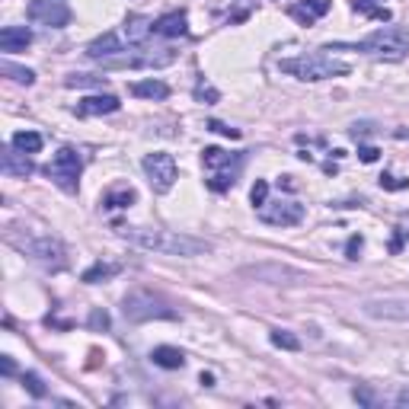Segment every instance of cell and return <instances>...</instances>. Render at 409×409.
Wrapping results in <instances>:
<instances>
[{"mask_svg": "<svg viewBox=\"0 0 409 409\" xmlns=\"http://www.w3.org/2000/svg\"><path fill=\"white\" fill-rule=\"evenodd\" d=\"M208 132H218V134H224V138H240V128H230V125H224V122H218V118L208 122Z\"/></svg>", "mask_w": 409, "mask_h": 409, "instance_id": "836d02e7", "label": "cell"}, {"mask_svg": "<svg viewBox=\"0 0 409 409\" xmlns=\"http://www.w3.org/2000/svg\"><path fill=\"white\" fill-rule=\"evenodd\" d=\"M329 7H333L329 0H301V4L288 7V16H294V20L304 23V26H313L320 16L329 13Z\"/></svg>", "mask_w": 409, "mask_h": 409, "instance_id": "e0dca14e", "label": "cell"}, {"mask_svg": "<svg viewBox=\"0 0 409 409\" xmlns=\"http://www.w3.org/2000/svg\"><path fill=\"white\" fill-rule=\"evenodd\" d=\"M201 163L211 170L208 176V189L211 192H227L237 186V176L243 170V153H230L221 147H205L201 151Z\"/></svg>", "mask_w": 409, "mask_h": 409, "instance_id": "277c9868", "label": "cell"}, {"mask_svg": "<svg viewBox=\"0 0 409 409\" xmlns=\"http://www.w3.org/2000/svg\"><path fill=\"white\" fill-rule=\"evenodd\" d=\"M26 16L39 26L49 29H64L70 23V7L68 0H32L26 7Z\"/></svg>", "mask_w": 409, "mask_h": 409, "instance_id": "8fae6325", "label": "cell"}, {"mask_svg": "<svg viewBox=\"0 0 409 409\" xmlns=\"http://www.w3.org/2000/svg\"><path fill=\"white\" fill-rule=\"evenodd\" d=\"M381 189H390V192H400V189H409V180H400V176L381 173Z\"/></svg>", "mask_w": 409, "mask_h": 409, "instance_id": "d6a6232c", "label": "cell"}, {"mask_svg": "<svg viewBox=\"0 0 409 409\" xmlns=\"http://www.w3.org/2000/svg\"><path fill=\"white\" fill-rule=\"evenodd\" d=\"M361 310L375 320L409 323V301L406 298H367V301H361Z\"/></svg>", "mask_w": 409, "mask_h": 409, "instance_id": "7c38bea8", "label": "cell"}, {"mask_svg": "<svg viewBox=\"0 0 409 409\" xmlns=\"http://www.w3.org/2000/svg\"><path fill=\"white\" fill-rule=\"evenodd\" d=\"M64 87H68V90H103L106 77H96V74H68V77H64Z\"/></svg>", "mask_w": 409, "mask_h": 409, "instance_id": "603a6c76", "label": "cell"}, {"mask_svg": "<svg viewBox=\"0 0 409 409\" xmlns=\"http://www.w3.org/2000/svg\"><path fill=\"white\" fill-rule=\"evenodd\" d=\"M403 243H406V237H403V230L396 227V230H394V240H390V253H400V250H403Z\"/></svg>", "mask_w": 409, "mask_h": 409, "instance_id": "f35d334b", "label": "cell"}, {"mask_svg": "<svg viewBox=\"0 0 409 409\" xmlns=\"http://www.w3.org/2000/svg\"><path fill=\"white\" fill-rule=\"evenodd\" d=\"M122 51H125V45H122V39H118L115 32H106L87 45V58H90V61H106V58H115V55H122Z\"/></svg>", "mask_w": 409, "mask_h": 409, "instance_id": "2e32d148", "label": "cell"}, {"mask_svg": "<svg viewBox=\"0 0 409 409\" xmlns=\"http://www.w3.org/2000/svg\"><path fill=\"white\" fill-rule=\"evenodd\" d=\"M176 61V51L173 49H141V45H134V51H122V55L115 58H106V61H99L106 70H138V68H167V64Z\"/></svg>", "mask_w": 409, "mask_h": 409, "instance_id": "52a82bcc", "label": "cell"}, {"mask_svg": "<svg viewBox=\"0 0 409 409\" xmlns=\"http://www.w3.org/2000/svg\"><path fill=\"white\" fill-rule=\"evenodd\" d=\"M352 396L361 403V406H367V409H377V406H381V396H377L371 387H355Z\"/></svg>", "mask_w": 409, "mask_h": 409, "instance_id": "4dcf8cb0", "label": "cell"}, {"mask_svg": "<svg viewBox=\"0 0 409 409\" xmlns=\"http://www.w3.org/2000/svg\"><path fill=\"white\" fill-rule=\"evenodd\" d=\"M396 138H409V132H396Z\"/></svg>", "mask_w": 409, "mask_h": 409, "instance_id": "7bdbcfd3", "label": "cell"}, {"mask_svg": "<svg viewBox=\"0 0 409 409\" xmlns=\"http://www.w3.org/2000/svg\"><path fill=\"white\" fill-rule=\"evenodd\" d=\"M250 201L256 205V208H259V205H265V201H269V182L256 180V186L250 189Z\"/></svg>", "mask_w": 409, "mask_h": 409, "instance_id": "1f68e13d", "label": "cell"}, {"mask_svg": "<svg viewBox=\"0 0 409 409\" xmlns=\"http://www.w3.org/2000/svg\"><path fill=\"white\" fill-rule=\"evenodd\" d=\"M29 45H32V32H29L26 26H4L0 29V51L13 55V51H26Z\"/></svg>", "mask_w": 409, "mask_h": 409, "instance_id": "ac0fdd59", "label": "cell"}, {"mask_svg": "<svg viewBox=\"0 0 409 409\" xmlns=\"http://www.w3.org/2000/svg\"><path fill=\"white\" fill-rule=\"evenodd\" d=\"M10 243H13L16 250H23L29 259H35L39 265H45V269H64V246L61 240H55V237H29V240H20V237L10 234Z\"/></svg>", "mask_w": 409, "mask_h": 409, "instance_id": "ba28073f", "label": "cell"}, {"mask_svg": "<svg viewBox=\"0 0 409 409\" xmlns=\"http://www.w3.org/2000/svg\"><path fill=\"white\" fill-rule=\"evenodd\" d=\"M192 96H195V103H205V106H215L218 99H221V93L215 90V87L205 80V77H199V84H195V90H192Z\"/></svg>", "mask_w": 409, "mask_h": 409, "instance_id": "83f0119b", "label": "cell"}, {"mask_svg": "<svg viewBox=\"0 0 409 409\" xmlns=\"http://www.w3.org/2000/svg\"><path fill=\"white\" fill-rule=\"evenodd\" d=\"M90 329H109V313L96 307V310L90 313Z\"/></svg>", "mask_w": 409, "mask_h": 409, "instance_id": "d590c367", "label": "cell"}, {"mask_svg": "<svg viewBox=\"0 0 409 409\" xmlns=\"http://www.w3.org/2000/svg\"><path fill=\"white\" fill-rule=\"evenodd\" d=\"M132 96H138V99H167L170 87L163 84V80H138V84H132Z\"/></svg>", "mask_w": 409, "mask_h": 409, "instance_id": "44dd1931", "label": "cell"}, {"mask_svg": "<svg viewBox=\"0 0 409 409\" xmlns=\"http://www.w3.org/2000/svg\"><path fill=\"white\" fill-rule=\"evenodd\" d=\"M199 384H201V387H215V375H205V371H201Z\"/></svg>", "mask_w": 409, "mask_h": 409, "instance_id": "ab89813d", "label": "cell"}, {"mask_svg": "<svg viewBox=\"0 0 409 409\" xmlns=\"http://www.w3.org/2000/svg\"><path fill=\"white\" fill-rule=\"evenodd\" d=\"M151 361L157 367H163V371H180L182 365H186V355H182V348H173V346H157L151 352Z\"/></svg>", "mask_w": 409, "mask_h": 409, "instance_id": "ffe728a7", "label": "cell"}, {"mask_svg": "<svg viewBox=\"0 0 409 409\" xmlns=\"http://www.w3.org/2000/svg\"><path fill=\"white\" fill-rule=\"evenodd\" d=\"M122 109V103H118V96H112V93H99V96H87L80 99V103L74 106V112L80 118H90V115H109V112H118Z\"/></svg>", "mask_w": 409, "mask_h": 409, "instance_id": "9a60e30c", "label": "cell"}, {"mask_svg": "<svg viewBox=\"0 0 409 409\" xmlns=\"http://www.w3.org/2000/svg\"><path fill=\"white\" fill-rule=\"evenodd\" d=\"M320 51H361V55L381 58V61H403L409 55V32L400 26H387L371 32L361 42H329Z\"/></svg>", "mask_w": 409, "mask_h": 409, "instance_id": "7a4b0ae2", "label": "cell"}, {"mask_svg": "<svg viewBox=\"0 0 409 409\" xmlns=\"http://www.w3.org/2000/svg\"><path fill=\"white\" fill-rule=\"evenodd\" d=\"M144 173H147V182H151V189L157 195H167L170 189L176 186V180H180V167H176L173 153H147L144 157Z\"/></svg>", "mask_w": 409, "mask_h": 409, "instance_id": "9c48e42d", "label": "cell"}, {"mask_svg": "<svg viewBox=\"0 0 409 409\" xmlns=\"http://www.w3.org/2000/svg\"><path fill=\"white\" fill-rule=\"evenodd\" d=\"M278 70H282V74L298 77V80H310V84H317V80H329V77H346L348 70H352V64L317 51V55L284 58V61H278Z\"/></svg>", "mask_w": 409, "mask_h": 409, "instance_id": "3957f363", "label": "cell"}, {"mask_svg": "<svg viewBox=\"0 0 409 409\" xmlns=\"http://www.w3.org/2000/svg\"><path fill=\"white\" fill-rule=\"evenodd\" d=\"M358 157H361V163H375L381 157V151L377 147H358Z\"/></svg>", "mask_w": 409, "mask_h": 409, "instance_id": "8d00e7d4", "label": "cell"}, {"mask_svg": "<svg viewBox=\"0 0 409 409\" xmlns=\"http://www.w3.org/2000/svg\"><path fill=\"white\" fill-rule=\"evenodd\" d=\"M0 167L7 176H16V180H26V176L35 173V163H32V153L20 151V147H4V157H0Z\"/></svg>", "mask_w": 409, "mask_h": 409, "instance_id": "4fadbf2b", "label": "cell"}, {"mask_svg": "<svg viewBox=\"0 0 409 409\" xmlns=\"http://www.w3.org/2000/svg\"><path fill=\"white\" fill-rule=\"evenodd\" d=\"M396 406H409V390H400V394H396Z\"/></svg>", "mask_w": 409, "mask_h": 409, "instance_id": "60d3db41", "label": "cell"}, {"mask_svg": "<svg viewBox=\"0 0 409 409\" xmlns=\"http://www.w3.org/2000/svg\"><path fill=\"white\" fill-rule=\"evenodd\" d=\"M269 339H272V346L284 348V352H298V348H301V339H298V336H291L288 329H272Z\"/></svg>", "mask_w": 409, "mask_h": 409, "instance_id": "f1b7e54d", "label": "cell"}, {"mask_svg": "<svg viewBox=\"0 0 409 409\" xmlns=\"http://www.w3.org/2000/svg\"><path fill=\"white\" fill-rule=\"evenodd\" d=\"M153 35H163V39H182V35H189L186 10H170V13L157 16L153 20Z\"/></svg>", "mask_w": 409, "mask_h": 409, "instance_id": "5bb4252c", "label": "cell"}, {"mask_svg": "<svg viewBox=\"0 0 409 409\" xmlns=\"http://www.w3.org/2000/svg\"><path fill=\"white\" fill-rule=\"evenodd\" d=\"M352 7L358 10V13L371 16V20H381V23H390V10L381 7L377 0H352Z\"/></svg>", "mask_w": 409, "mask_h": 409, "instance_id": "484cf974", "label": "cell"}, {"mask_svg": "<svg viewBox=\"0 0 409 409\" xmlns=\"http://www.w3.org/2000/svg\"><path fill=\"white\" fill-rule=\"evenodd\" d=\"M0 70H4L10 80H16V84H26V87L35 84V70L20 68V64H13V61H4V64H0Z\"/></svg>", "mask_w": 409, "mask_h": 409, "instance_id": "4316f807", "label": "cell"}, {"mask_svg": "<svg viewBox=\"0 0 409 409\" xmlns=\"http://www.w3.org/2000/svg\"><path fill=\"white\" fill-rule=\"evenodd\" d=\"M259 221L272 224V227H294L304 221V205L294 199H275L259 205Z\"/></svg>", "mask_w": 409, "mask_h": 409, "instance_id": "30bf717a", "label": "cell"}, {"mask_svg": "<svg viewBox=\"0 0 409 409\" xmlns=\"http://www.w3.org/2000/svg\"><path fill=\"white\" fill-rule=\"evenodd\" d=\"M122 313L132 323H147V320H180V313L153 291H132L122 301Z\"/></svg>", "mask_w": 409, "mask_h": 409, "instance_id": "5b68a950", "label": "cell"}, {"mask_svg": "<svg viewBox=\"0 0 409 409\" xmlns=\"http://www.w3.org/2000/svg\"><path fill=\"white\" fill-rule=\"evenodd\" d=\"M118 272H122V265L118 263H93L90 269L80 275V282H87V284H96V282H109V278H115Z\"/></svg>", "mask_w": 409, "mask_h": 409, "instance_id": "7402d4cb", "label": "cell"}, {"mask_svg": "<svg viewBox=\"0 0 409 409\" xmlns=\"http://www.w3.org/2000/svg\"><path fill=\"white\" fill-rule=\"evenodd\" d=\"M80 173H84V157L77 147H61L51 157V163L45 167V176L55 182L58 189H64L68 195H74L80 189Z\"/></svg>", "mask_w": 409, "mask_h": 409, "instance_id": "8992f818", "label": "cell"}, {"mask_svg": "<svg viewBox=\"0 0 409 409\" xmlns=\"http://www.w3.org/2000/svg\"><path fill=\"white\" fill-rule=\"evenodd\" d=\"M361 246H365V240H361L358 234H352V237H348V243H346V259H358Z\"/></svg>", "mask_w": 409, "mask_h": 409, "instance_id": "e575fe53", "label": "cell"}, {"mask_svg": "<svg viewBox=\"0 0 409 409\" xmlns=\"http://www.w3.org/2000/svg\"><path fill=\"white\" fill-rule=\"evenodd\" d=\"M125 35H128V45H144L153 35V20H147L141 13H132L125 20Z\"/></svg>", "mask_w": 409, "mask_h": 409, "instance_id": "d6986e66", "label": "cell"}, {"mask_svg": "<svg viewBox=\"0 0 409 409\" xmlns=\"http://www.w3.org/2000/svg\"><path fill=\"white\" fill-rule=\"evenodd\" d=\"M400 230H403V237L409 240V215H403V224H400Z\"/></svg>", "mask_w": 409, "mask_h": 409, "instance_id": "b9f144b4", "label": "cell"}, {"mask_svg": "<svg viewBox=\"0 0 409 409\" xmlns=\"http://www.w3.org/2000/svg\"><path fill=\"white\" fill-rule=\"evenodd\" d=\"M0 375H4V377H13L16 375V365H13V358H10V355H4V358H0Z\"/></svg>", "mask_w": 409, "mask_h": 409, "instance_id": "74e56055", "label": "cell"}, {"mask_svg": "<svg viewBox=\"0 0 409 409\" xmlns=\"http://www.w3.org/2000/svg\"><path fill=\"white\" fill-rule=\"evenodd\" d=\"M115 234L122 240H128L132 246L151 253H163V256H205L211 253L208 240L180 234V230H160V227H115Z\"/></svg>", "mask_w": 409, "mask_h": 409, "instance_id": "6da1fadb", "label": "cell"}, {"mask_svg": "<svg viewBox=\"0 0 409 409\" xmlns=\"http://www.w3.org/2000/svg\"><path fill=\"white\" fill-rule=\"evenodd\" d=\"M23 387H26L35 400H45V396H49V387H45V381L35 375V371H26V375H23Z\"/></svg>", "mask_w": 409, "mask_h": 409, "instance_id": "f546056e", "label": "cell"}, {"mask_svg": "<svg viewBox=\"0 0 409 409\" xmlns=\"http://www.w3.org/2000/svg\"><path fill=\"white\" fill-rule=\"evenodd\" d=\"M10 144L20 147V151H26V153H39V151H42V144H45V138L39 132H16Z\"/></svg>", "mask_w": 409, "mask_h": 409, "instance_id": "d4e9b609", "label": "cell"}, {"mask_svg": "<svg viewBox=\"0 0 409 409\" xmlns=\"http://www.w3.org/2000/svg\"><path fill=\"white\" fill-rule=\"evenodd\" d=\"M134 201H138V192H134V189H118V192H109V195L103 199V208H109V211L132 208Z\"/></svg>", "mask_w": 409, "mask_h": 409, "instance_id": "cb8c5ba5", "label": "cell"}]
</instances>
